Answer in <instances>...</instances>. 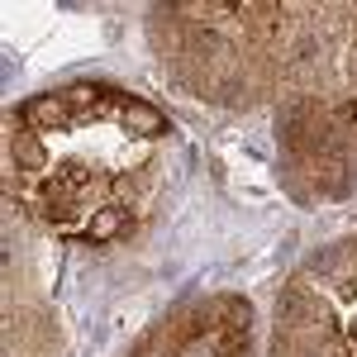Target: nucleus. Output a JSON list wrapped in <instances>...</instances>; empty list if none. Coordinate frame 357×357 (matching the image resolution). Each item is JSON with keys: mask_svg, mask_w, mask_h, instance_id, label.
I'll return each instance as SVG.
<instances>
[{"mask_svg": "<svg viewBox=\"0 0 357 357\" xmlns=\"http://www.w3.org/2000/svg\"><path fill=\"white\" fill-rule=\"evenodd\" d=\"M248 348V305H234L229 301V310H224V319H205V324H195L172 353L162 357H243ZM153 357V353H143Z\"/></svg>", "mask_w": 357, "mask_h": 357, "instance_id": "1", "label": "nucleus"}]
</instances>
